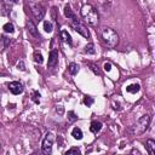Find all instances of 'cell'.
Wrapping results in <instances>:
<instances>
[{"mask_svg":"<svg viewBox=\"0 0 155 155\" xmlns=\"http://www.w3.org/2000/svg\"><path fill=\"white\" fill-rule=\"evenodd\" d=\"M80 15L84 18V21L86 23H89L90 26L96 27L98 24V13H97V10L92 5H90V4L84 5L80 10Z\"/></svg>","mask_w":155,"mask_h":155,"instance_id":"obj_1","label":"cell"},{"mask_svg":"<svg viewBox=\"0 0 155 155\" xmlns=\"http://www.w3.org/2000/svg\"><path fill=\"white\" fill-rule=\"evenodd\" d=\"M150 121H151V118H150L149 114L143 115L142 118L138 119L137 123H136V124L131 127V130H130L131 133L134 134V136H138V134L144 133V132L148 130V127H149V125H150Z\"/></svg>","mask_w":155,"mask_h":155,"instance_id":"obj_2","label":"cell"},{"mask_svg":"<svg viewBox=\"0 0 155 155\" xmlns=\"http://www.w3.org/2000/svg\"><path fill=\"white\" fill-rule=\"evenodd\" d=\"M102 39L103 43L109 47V49H114L119 43V35L114 29L111 28H104L103 33H102Z\"/></svg>","mask_w":155,"mask_h":155,"instance_id":"obj_3","label":"cell"},{"mask_svg":"<svg viewBox=\"0 0 155 155\" xmlns=\"http://www.w3.org/2000/svg\"><path fill=\"white\" fill-rule=\"evenodd\" d=\"M26 4L29 6V9H30V11H32V13L35 17L36 21L40 22L45 16V9H44L43 4L39 3V1H27Z\"/></svg>","mask_w":155,"mask_h":155,"instance_id":"obj_4","label":"cell"},{"mask_svg":"<svg viewBox=\"0 0 155 155\" xmlns=\"http://www.w3.org/2000/svg\"><path fill=\"white\" fill-rule=\"evenodd\" d=\"M53 142H55V134L52 132H49L43 142V145H41V151L44 155H51Z\"/></svg>","mask_w":155,"mask_h":155,"instance_id":"obj_5","label":"cell"},{"mask_svg":"<svg viewBox=\"0 0 155 155\" xmlns=\"http://www.w3.org/2000/svg\"><path fill=\"white\" fill-rule=\"evenodd\" d=\"M70 26L74 28V30L76 32V33H79L80 35H83L84 38H90V33H89V29L84 26V24H81L80 23V21L79 22H74V23H70Z\"/></svg>","mask_w":155,"mask_h":155,"instance_id":"obj_6","label":"cell"},{"mask_svg":"<svg viewBox=\"0 0 155 155\" xmlns=\"http://www.w3.org/2000/svg\"><path fill=\"white\" fill-rule=\"evenodd\" d=\"M58 66V51L57 50H51L49 55V62L47 67L49 68H56Z\"/></svg>","mask_w":155,"mask_h":155,"instance_id":"obj_7","label":"cell"},{"mask_svg":"<svg viewBox=\"0 0 155 155\" xmlns=\"http://www.w3.org/2000/svg\"><path fill=\"white\" fill-rule=\"evenodd\" d=\"M9 90L12 94H21L23 92V85L19 81H12L9 84Z\"/></svg>","mask_w":155,"mask_h":155,"instance_id":"obj_8","label":"cell"},{"mask_svg":"<svg viewBox=\"0 0 155 155\" xmlns=\"http://www.w3.org/2000/svg\"><path fill=\"white\" fill-rule=\"evenodd\" d=\"M26 26H27V30H28V33H29L30 35H33L34 38H40V34H39L38 28H36V26L34 24L33 21H30V19H27Z\"/></svg>","mask_w":155,"mask_h":155,"instance_id":"obj_9","label":"cell"},{"mask_svg":"<svg viewBox=\"0 0 155 155\" xmlns=\"http://www.w3.org/2000/svg\"><path fill=\"white\" fill-rule=\"evenodd\" d=\"M64 15L68 19H70V23H74V22H79V18L76 17V15L73 12V10L70 9L69 5H66L64 6Z\"/></svg>","mask_w":155,"mask_h":155,"instance_id":"obj_10","label":"cell"},{"mask_svg":"<svg viewBox=\"0 0 155 155\" xmlns=\"http://www.w3.org/2000/svg\"><path fill=\"white\" fill-rule=\"evenodd\" d=\"M102 123H100V121H92L91 123V126H90V130H91V132L92 133H94V134H97V133H98L101 130H102Z\"/></svg>","mask_w":155,"mask_h":155,"instance_id":"obj_11","label":"cell"},{"mask_svg":"<svg viewBox=\"0 0 155 155\" xmlns=\"http://www.w3.org/2000/svg\"><path fill=\"white\" fill-rule=\"evenodd\" d=\"M145 149L148 150L149 155H155V142H154V140H148L145 142Z\"/></svg>","mask_w":155,"mask_h":155,"instance_id":"obj_12","label":"cell"},{"mask_svg":"<svg viewBox=\"0 0 155 155\" xmlns=\"http://www.w3.org/2000/svg\"><path fill=\"white\" fill-rule=\"evenodd\" d=\"M61 38H62V40H63L64 43H67L69 46H72V45H73L72 36H70V34H69L67 30H61Z\"/></svg>","mask_w":155,"mask_h":155,"instance_id":"obj_13","label":"cell"},{"mask_svg":"<svg viewBox=\"0 0 155 155\" xmlns=\"http://www.w3.org/2000/svg\"><path fill=\"white\" fill-rule=\"evenodd\" d=\"M72 136H73V137H74L75 140H78V141L83 140V137H84L83 131H81V128H79V127H74V128H73V131H72Z\"/></svg>","mask_w":155,"mask_h":155,"instance_id":"obj_14","label":"cell"},{"mask_svg":"<svg viewBox=\"0 0 155 155\" xmlns=\"http://www.w3.org/2000/svg\"><path fill=\"white\" fill-rule=\"evenodd\" d=\"M33 57H34V61H35V63L41 64V63L44 62L43 55H41V52L39 51V50H35V51H34V55H33Z\"/></svg>","mask_w":155,"mask_h":155,"instance_id":"obj_15","label":"cell"},{"mask_svg":"<svg viewBox=\"0 0 155 155\" xmlns=\"http://www.w3.org/2000/svg\"><path fill=\"white\" fill-rule=\"evenodd\" d=\"M140 90H141L140 84H132V85H128L126 87V91L130 92V93H137Z\"/></svg>","mask_w":155,"mask_h":155,"instance_id":"obj_16","label":"cell"},{"mask_svg":"<svg viewBox=\"0 0 155 155\" xmlns=\"http://www.w3.org/2000/svg\"><path fill=\"white\" fill-rule=\"evenodd\" d=\"M68 72H69L72 75L78 74V72H79V66H78L76 63H70V64L68 66Z\"/></svg>","mask_w":155,"mask_h":155,"instance_id":"obj_17","label":"cell"},{"mask_svg":"<svg viewBox=\"0 0 155 155\" xmlns=\"http://www.w3.org/2000/svg\"><path fill=\"white\" fill-rule=\"evenodd\" d=\"M84 52L87 53V55H94V52H96V50H94V45H93V44H87V45L85 46Z\"/></svg>","mask_w":155,"mask_h":155,"instance_id":"obj_18","label":"cell"},{"mask_svg":"<svg viewBox=\"0 0 155 155\" xmlns=\"http://www.w3.org/2000/svg\"><path fill=\"white\" fill-rule=\"evenodd\" d=\"M64 155H81V153H80V149H79V148L74 147V148H70L68 151H66Z\"/></svg>","mask_w":155,"mask_h":155,"instance_id":"obj_19","label":"cell"},{"mask_svg":"<svg viewBox=\"0 0 155 155\" xmlns=\"http://www.w3.org/2000/svg\"><path fill=\"white\" fill-rule=\"evenodd\" d=\"M3 29L5 30V33H10V34L15 32V27H13V24H12L11 22H7L6 24H4Z\"/></svg>","mask_w":155,"mask_h":155,"instance_id":"obj_20","label":"cell"},{"mask_svg":"<svg viewBox=\"0 0 155 155\" xmlns=\"http://www.w3.org/2000/svg\"><path fill=\"white\" fill-rule=\"evenodd\" d=\"M32 100L34 101V103H35V104H39V103H40V93H39L38 91H33Z\"/></svg>","mask_w":155,"mask_h":155,"instance_id":"obj_21","label":"cell"},{"mask_svg":"<svg viewBox=\"0 0 155 155\" xmlns=\"http://www.w3.org/2000/svg\"><path fill=\"white\" fill-rule=\"evenodd\" d=\"M52 29H53L52 23H51L50 21H45V22H44V30H45L46 33H51Z\"/></svg>","mask_w":155,"mask_h":155,"instance_id":"obj_22","label":"cell"},{"mask_svg":"<svg viewBox=\"0 0 155 155\" xmlns=\"http://www.w3.org/2000/svg\"><path fill=\"white\" fill-rule=\"evenodd\" d=\"M93 102H94V100L92 98V97H90V96H85V97H84V104H85V106L91 107V106L93 104Z\"/></svg>","mask_w":155,"mask_h":155,"instance_id":"obj_23","label":"cell"},{"mask_svg":"<svg viewBox=\"0 0 155 155\" xmlns=\"http://www.w3.org/2000/svg\"><path fill=\"white\" fill-rule=\"evenodd\" d=\"M76 120H78V116L75 115V113H74V111H69V113H68V123L73 124V123L76 121Z\"/></svg>","mask_w":155,"mask_h":155,"instance_id":"obj_24","label":"cell"},{"mask_svg":"<svg viewBox=\"0 0 155 155\" xmlns=\"http://www.w3.org/2000/svg\"><path fill=\"white\" fill-rule=\"evenodd\" d=\"M89 66L91 67V70L96 74V75H101V70L98 69V67H97L94 63H92V62H89Z\"/></svg>","mask_w":155,"mask_h":155,"instance_id":"obj_25","label":"cell"},{"mask_svg":"<svg viewBox=\"0 0 155 155\" xmlns=\"http://www.w3.org/2000/svg\"><path fill=\"white\" fill-rule=\"evenodd\" d=\"M17 68H18L19 70H26V67H24V63H23V61H19V62H18V64H17Z\"/></svg>","mask_w":155,"mask_h":155,"instance_id":"obj_26","label":"cell"},{"mask_svg":"<svg viewBox=\"0 0 155 155\" xmlns=\"http://www.w3.org/2000/svg\"><path fill=\"white\" fill-rule=\"evenodd\" d=\"M104 70H106V72H110V70H111V64H110L109 62H106V63H104Z\"/></svg>","mask_w":155,"mask_h":155,"instance_id":"obj_27","label":"cell"},{"mask_svg":"<svg viewBox=\"0 0 155 155\" xmlns=\"http://www.w3.org/2000/svg\"><path fill=\"white\" fill-rule=\"evenodd\" d=\"M56 111H57V113H60V114H63L64 109H63L62 106H57V107H56Z\"/></svg>","mask_w":155,"mask_h":155,"instance_id":"obj_28","label":"cell"},{"mask_svg":"<svg viewBox=\"0 0 155 155\" xmlns=\"http://www.w3.org/2000/svg\"><path fill=\"white\" fill-rule=\"evenodd\" d=\"M130 155H142V154H141V153H140V150H137V149H132Z\"/></svg>","mask_w":155,"mask_h":155,"instance_id":"obj_29","label":"cell"},{"mask_svg":"<svg viewBox=\"0 0 155 155\" xmlns=\"http://www.w3.org/2000/svg\"><path fill=\"white\" fill-rule=\"evenodd\" d=\"M51 11H52V18L56 19V18H57V17H56V11H57V9H56V7H52Z\"/></svg>","mask_w":155,"mask_h":155,"instance_id":"obj_30","label":"cell"}]
</instances>
